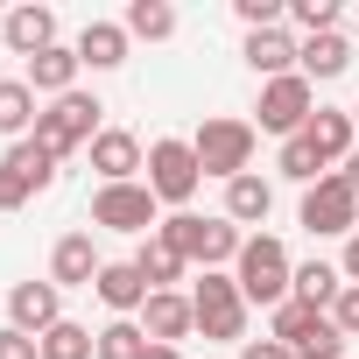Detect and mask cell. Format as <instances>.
<instances>
[{"label": "cell", "instance_id": "6da1fadb", "mask_svg": "<svg viewBox=\"0 0 359 359\" xmlns=\"http://www.w3.org/2000/svg\"><path fill=\"white\" fill-rule=\"evenodd\" d=\"M233 282H240L247 310H254V303H261V310H282L289 289H296V261H289V247H282L275 233H247V247H240V261H233Z\"/></svg>", "mask_w": 359, "mask_h": 359}, {"label": "cell", "instance_id": "7a4b0ae2", "mask_svg": "<svg viewBox=\"0 0 359 359\" xmlns=\"http://www.w3.org/2000/svg\"><path fill=\"white\" fill-rule=\"evenodd\" d=\"M162 240L184 254L191 268H198V261H205V268H233L240 247H247V233H240L226 212H212V219H205V212H169V219H162Z\"/></svg>", "mask_w": 359, "mask_h": 359}, {"label": "cell", "instance_id": "3957f363", "mask_svg": "<svg viewBox=\"0 0 359 359\" xmlns=\"http://www.w3.org/2000/svg\"><path fill=\"white\" fill-rule=\"evenodd\" d=\"M191 310H198V338L205 345H247V296L226 268H205L191 282Z\"/></svg>", "mask_w": 359, "mask_h": 359}, {"label": "cell", "instance_id": "277c9868", "mask_svg": "<svg viewBox=\"0 0 359 359\" xmlns=\"http://www.w3.org/2000/svg\"><path fill=\"white\" fill-rule=\"evenodd\" d=\"M254 141H261V127H254V120H233V113H205V127L191 134L198 169L219 176V184H233V176L254 169Z\"/></svg>", "mask_w": 359, "mask_h": 359}, {"label": "cell", "instance_id": "5b68a950", "mask_svg": "<svg viewBox=\"0 0 359 359\" xmlns=\"http://www.w3.org/2000/svg\"><path fill=\"white\" fill-rule=\"evenodd\" d=\"M268 338L275 345H289L296 359H345V331L331 324V310H310V303H282V310H268Z\"/></svg>", "mask_w": 359, "mask_h": 359}, {"label": "cell", "instance_id": "8992f818", "mask_svg": "<svg viewBox=\"0 0 359 359\" xmlns=\"http://www.w3.org/2000/svg\"><path fill=\"white\" fill-rule=\"evenodd\" d=\"M99 113H106V106H99L92 92H64V99H50V106L36 113V141L64 162V155H78V148H92V141L106 134Z\"/></svg>", "mask_w": 359, "mask_h": 359}, {"label": "cell", "instance_id": "52a82bcc", "mask_svg": "<svg viewBox=\"0 0 359 359\" xmlns=\"http://www.w3.org/2000/svg\"><path fill=\"white\" fill-rule=\"evenodd\" d=\"M141 184L155 191V205H176V212H191V198H198V184H205V169H198V148H191V141H176V134L148 141V169H141Z\"/></svg>", "mask_w": 359, "mask_h": 359}, {"label": "cell", "instance_id": "ba28073f", "mask_svg": "<svg viewBox=\"0 0 359 359\" xmlns=\"http://www.w3.org/2000/svg\"><path fill=\"white\" fill-rule=\"evenodd\" d=\"M92 226H99V233L148 240V233H162V205H155L148 184H99V191H92Z\"/></svg>", "mask_w": 359, "mask_h": 359}, {"label": "cell", "instance_id": "9c48e42d", "mask_svg": "<svg viewBox=\"0 0 359 359\" xmlns=\"http://www.w3.org/2000/svg\"><path fill=\"white\" fill-rule=\"evenodd\" d=\"M296 226H303V233H317V240H352V233H359V191L331 169L324 184H310V191H303Z\"/></svg>", "mask_w": 359, "mask_h": 359}, {"label": "cell", "instance_id": "30bf717a", "mask_svg": "<svg viewBox=\"0 0 359 359\" xmlns=\"http://www.w3.org/2000/svg\"><path fill=\"white\" fill-rule=\"evenodd\" d=\"M57 184V155L29 134V141H8V155H0V212H22L29 198H43Z\"/></svg>", "mask_w": 359, "mask_h": 359}, {"label": "cell", "instance_id": "8fae6325", "mask_svg": "<svg viewBox=\"0 0 359 359\" xmlns=\"http://www.w3.org/2000/svg\"><path fill=\"white\" fill-rule=\"evenodd\" d=\"M254 113H261V120H254L261 134H282V141H296V134L310 127V113H317V85H310L303 71H289V78H268Z\"/></svg>", "mask_w": 359, "mask_h": 359}, {"label": "cell", "instance_id": "7c38bea8", "mask_svg": "<svg viewBox=\"0 0 359 359\" xmlns=\"http://www.w3.org/2000/svg\"><path fill=\"white\" fill-rule=\"evenodd\" d=\"M8 324L29 331V338L57 331V324H64V289H57L50 275H43V282H15V289H8Z\"/></svg>", "mask_w": 359, "mask_h": 359}, {"label": "cell", "instance_id": "4fadbf2b", "mask_svg": "<svg viewBox=\"0 0 359 359\" xmlns=\"http://www.w3.org/2000/svg\"><path fill=\"white\" fill-rule=\"evenodd\" d=\"M92 169H99V184H141V169H148V148H141V134H127V127H106V134L92 141Z\"/></svg>", "mask_w": 359, "mask_h": 359}, {"label": "cell", "instance_id": "5bb4252c", "mask_svg": "<svg viewBox=\"0 0 359 359\" xmlns=\"http://www.w3.org/2000/svg\"><path fill=\"white\" fill-rule=\"evenodd\" d=\"M0 43H8L15 57H43L57 50V8H43V0H29V8H8V22H0Z\"/></svg>", "mask_w": 359, "mask_h": 359}, {"label": "cell", "instance_id": "9a60e30c", "mask_svg": "<svg viewBox=\"0 0 359 359\" xmlns=\"http://www.w3.org/2000/svg\"><path fill=\"white\" fill-rule=\"evenodd\" d=\"M92 296H99L113 317H141L155 289H148V275H141L134 261H106V268H99V282H92Z\"/></svg>", "mask_w": 359, "mask_h": 359}, {"label": "cell", "instance_id": "2e32d148", "mask_svg": "<svg viewBox=\"0 0 359 359\" xmlns=\"http://www.w3.org/2000/svg\"><path fill=\"white\" fill-rule=\"evenodd\" d=\"M141 331H148L155 345H184V338L198 331L191 296H184V289H155V296H148V310H141Z\"/></svg>", "mask_w": 359, "mask_h": 359}, {"label": "cell", "instance_id": "e0dca14e", "mask_svg": "<svg viewBox=\"0 0 359 359\" xmlns=\"http://www.w3.org/2000/svg\"><path fill=\"white\" fill-rule=\"evenodd\" d=\"M240 57H247V71L268 85V78H289V71H296V57H303V36H289V29H254Z\"/></svg>", "mask_w": 359, "mask_h": 359}, {"label": "cell", "instance_id": "ac0fdd59", "mask_svg": "<svg viewBox=\"0 0 359 359\" xmlns=\"http://www.w3.org/2000/svg\"><path fill=\"white\" fill-rule=\"evenodd\" d=\"M99 247H92V233H64L57 247H50V282L57 289H92L99 282Z\"/></svg>", "mask_w": 359, "mask_h": 359}, {"label": "cell", "instance_id": "d6986e66", "mask_svg": "<svg viewBox=\"0 0 359 359\" xmlns=\"http://www.w3.org/2000/svg\"><path fill=\"white\" fill-rule=\"evenodd\" d=\"M296 71H303L310 85H331V78H345V71H352V36H345V29H331V36H303V57H296Z\"/></svg>", "mask_w": 359, "mask_h": 359}, {"label": "cell", "instance_id": "ffe728a7", "mask_svg": "<svg viewBox=\"0 0 359 359\" xmlns=\"http://www.w3.org/2000/svg\"><path fill=\"white\" fill-rule=\"evenodd\" d=\"M303 141L338 169V162L359 148V134H352V106H317V113H310V127H303Z\"/></svg>", "mask_w": 359, "mask_h": 359}, {"label": "cell", "instance_id": "44dd1931", "mask_svg": "<svg viewBox=\"0 0 359 359\" xmlns=\"http://www.w3.org/2000/svg\"><path fill=\"white\" fill-rule=\"evenodd\" d=\"M71 50H78V64H85V71H120V64H127V50H134V36H127L120 22H85V36H78Z\"/></svg>", "mask_w": 359, "mask_h": 359}, {"label": "cell", "instance_id": "7402d4cb", "mask_svg": "<svg viewBox=\"0 0 359 359\" xmlns=\"http://www.w3.org/2000/svg\"><path fill=\"white\" fill-rule=\"evenodd\" d=\"M78 71H85V64H78V50H71V43H57V50H43L22 78H29V92H36V99H64V92H78Z\"/></svg>", "mask_w": 359, "mask_h": 359}, {"label": "cell", "instance_id": "603a6c76", "mask_svg": "<svg viewBox=\"0 0 359 359\" xmlns=\"http://www.w3.org/2000/svg\"><path fill=\"white\" fill-rule=\"evenodd\" d=\"M268 212H275V184H268V176H233V184H226V219L233 226H268Z\"/></svg>", "mask_w": 359, "mask_h": 359}, {"label": "cell", "instance_id": "cb8c5ba5", "mask_svg": "<svg viewBox=\"0 0 359 359\" xmlns=\"http://www.w3.org/2000/svg\"><path fill=\"white\" fill-rule=\"evenodd\" d=\"M127 261H134V268L148 275V289H176V282H184V275H191V261H184V254H176V247H169L162 233H148V240H141V247H134Z\"/></svg>", "mask_w": 359, "mask_h": 359}, {"label": "cell", "instance_id": "d4e9b609", "mask_svg": "<svg viewBox=\"0 0 359 359\" xmlns=\"http://www.w3.org/2000/svg\"><path fill=\"white\" fill-rule=\"evenodd\" d=\"M36 113H43V99L29 92V78H0V134L29 141L36 134Z\"/></svg>", "mask_w": 359, "mask_h": 359}, {"label": "cell", "instance_id": "484cf974", "mask_svg": "<svg viewBox=\"0 0 359 359\" xmlns=\"http://www.w3.org/2000/svg\"><path fill=\"white\" fill-rule=\"evenodd\" d=\"M289 296H296V303H310V310H331V303L345 296V275H338V261H303Z\"/></svg>", "mask_w": 359, "mask_h": 359}, {"label": "cell", "instance_id": "4316f807", "mask_svg": "<svg viewBox=\"0 0 359 359\" xmlns=\"http://www.w3.org/2000/svg\"><path fill=\"white\" fill-rule=\"evenodd\" d=\"M120 29H127L134 43H169V36H176V8H169V0H127Z\"/></svg>", "mask_w": 359, "mask_h": 359}, {"label": "cell", "instance_id": "83f0119b", "mask_svg": "<svg viewBox=\"0 0 359 359\" xmlns=\"http://www.w3.org/2000/svg\"><path fill=\"white\" fill-rule=\"evenodd\" d=\"M148 331H141V317H106L99 324V359H148Z\"/></svg>", "mask_w": 359, "mask_h": 359}, {"label": "cell", "instance_id": "f1b7e54d", "mask_svg": "<svg viewBox=\"0 0 359 359\" xmlns=\"http://www.w3.org/2000/svg\"><path fill=\"white\" fill-rule=\"evenodd\" d=\"M275 169L289 176V184H303V191H310V184H324V176H331V162H324V155H317V148H310L303 134H296V141H282V155H275Z\"/></svg>", "mask_w": 359, "mask_h": 359}, {"label": "cell", "instance_id": "f546056e", "mask_svg": "<svg viewBox=\"0 0 359 359\" xmlns=\"http://www.w3.org/2000/svg\"><path fill=\"white\" fill-rule=\"evenodd\" d=\"M43 359H99V331H85L78 317H64L57 331H43Z\"/></svg>", "mask_w": 359, "mask_h": 359}, {"label": "cell", "instance_id": "4dcf8cb0", "mask_svg": "<svg viewBox=\"0 0 359 359\" xmlns=\"http://www.w3.org/2000/svg\"><path fill=\"white\" fill-rule=\"evenodd\" d=\"M289 22L303 36H331L338 29V0H289Z\"/></svg>", "mask_w": 359, "mask_h": 359}, {"label": "cell", "instance_id": "1f68e13d", "mask_svg": "<svg viewBox=\"0 0 359 359\" xmlns=\"http://www.w3.org/2000/svg\"><path fill=\"white\" fill-rule=\"evenodd\" d=\"M233 15L247 22V36H254V29H282V22H289L282 0H233Z\"/></svg>", "mask_w": 359, "mask_h": 359}, {"label": "cell", "instance_id": "d6a6232c", "mask_svg": "<svg viewBox=\"0 0 359 359\" xmlns=\"http://www.w3.org/2000/svg\"><path fill=\"white\" fill-rule=\"evenodd\" d=\"M0 359H43V338L15 331V324H0Z\"/></svg>", "mask_w": 359, "mask_h": 359}, {"label": "cell", "instance_id": "836d02e7", "mask_svg": "<svg viewBox=\"0 0 359 359\" xmlns=\"http://www.w3.org/2000/svg\"><path fill=\"white\" fill-rule=\"evenodd\" d=\"M331 324H338L345 338H359V282H345V296L331 303Z\"/></svg>", "mask_w": 359, "mask_h": 359}, {"label": "cell", "instance_id": "e575fe53", "mask_svg": "<svg viewBox=\"0 0 359 359\" xmlns=\"http://www.w3.org/2000/svg\"><path fill=\"white\" fill-rule=\"evenodd\" d=\"M240 359H296V352H289V345H275V338H247V345H240Z\"/></svg>", "mask_w": 359, "mask_h": 359}, {"label": "cell", "instance_id": "d590c367", "mask_svg": "<svg viewBox=\"0 0 359 359\" xmlns=\"http://www.w3.org/2000/svg\"><path fill=\"white\" fill-rule=\"evenodd\" d=\"M338 275H345V282H359V233L345 240V254H338Z\"/></svg>", "mask_w": 359, "mask_h": 359}, {"label": "cell", "instance_id": "8d00e7d4", "mask_svg": "<svg viewBox=\"0 0 359 359\" xmlns=\"http://www.w3.org/2000/svg\"><path fill=\"white\" fill-rule=\"evenodd\" d=\"M338 176H345V184H352V191H359V148H352V155H345V162H338Z\"/></svg>", "mask_w": 359, "mask_h": 359}, {"label": "cell", "instance_id": "74e56055", "mask_svg": "<svg viewBox=\"0 0 359 359\" xmlns=\"http://www.w3.org/2000/svg\"><path fill=\"white\" fill-rule=\"evenodd\" d=\"M148 359H184V345H148Z\"/></svg>", "mask_w": 359, "mask_h": 359}, {"label": "cell", "instance_id": "f35d334b", "mask_svg": "<svg viewBox=\"0 0 359 359\" xmlns=\"http://www.w3.org/2000/svg\"><path fill=\"white\" fill-rule=\"evenodd\" d=\"M352 134H359V106H352Z\"/></svg>", "mask_w": 359, "mask_h": 359}, {"label": "cell", "instance_id": "ab89813d", "mask_svg": "<svg viewBox=\"0 0 359 359\" xmlns=\"http://www.w3.org/2000/svg\"><path fill=\"white\" fill-rule=\"evenodd\" d=\"M352 43H359V15H352Z\"/></svg>", "mask_w": 359, "mask_h": 359}]
</instances>
